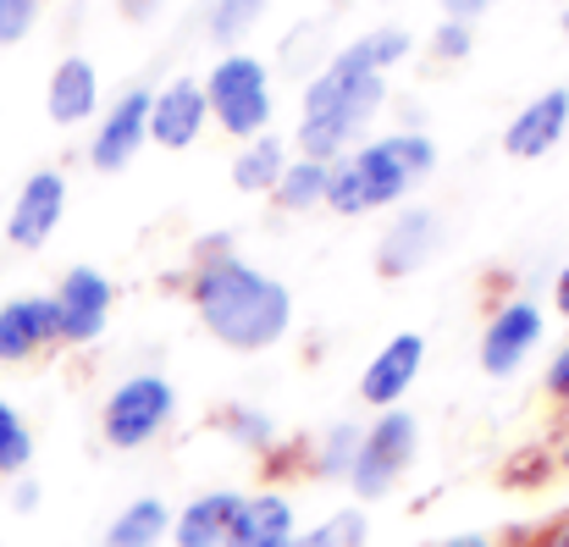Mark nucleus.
<instances>
[{
	"label": "nucleus",
	"instance_id": "obj_1",
	"mask_svg": "<svg viewBox=\"0 0 569 547\" xmlns=\"http://www.w3.org/2000/svg\"><path fill=\"white\" fill-rule=\"evenodd\" d=\"M409 56V33L403 28H381L355 39L349 50H338L327 61V72L305 89V122H299V156L332 167L343 156V145L371 122L387 100L381 72L398 67Z\"/></svg>",
	"mask_w": 569,
	"mask_h": 547
},
{
	"label": "nucleus",
	"instance_id": "obj_2",
	"mask_svg": "<svg viewBox=\"0 0 569 547\" xmlns=\"http://www.w3.org/2000/svg\"><path fill=\"white\" fill-rule=\"evenodd\" d=\"M189 299L204 321V332L216 344L238 349V355H260V349L282 344L288 327H293V294L238 255L199 260L189 277Z\"/></svg>",
	"mask_w": 569,
	"mask_h": 547
},
{
	"label": "nucleus",
	"instance_id": "obj_3",
	"mask_svg": "<svg viewBox=\"0 0 569 547\" xmlns=\"http://www.w3.org/2000/svg\"><path fill=\"white\" fill-rule=\"evenodd\" d=\"M431 167H437V145L426 133H387V139H371L366 150L338 156L327 167V199L321 205H332L338 216L398 205Z\"/></svg>",
	"mask_w": 569,
	"mask_h": 547
},
{
	"label": "nucleus",
	"instance_id": "obj_4",
	"mask_svg": "<svg viewBox=\"0 0 569 547\" xmlns=\"http://www.w3.org/2000/svg\"><path fill=\"white\" fill-rule=\"evenodd\" d=\"M204 106L232 139H243V145L260 139L266 122H271V72H266V61H254L243 50L221 56L204 78Z\"/></svg>",
	"mask_w": 569,
	"mask_h": 547
},
{
	"label": "nucleus",
	"instance_id": "obj_5",
	"mask_svg": "<svg viewBox=\"0 0 569 547\" xmlns=\"http://www.w3.org/2000/svg\"><path fill=\"white\" fill-rule=\"evenodd\" d=\"M178 415V387L156 370H139L128 381L111 387L106 409H100V437L117 448V454H133L144 442H156Z\"/></svg>",
	"mask_w": 569,
	"mask_h": 547
},
{
	"label": "nucleus",
	"instance_id": "obj_6",
	"mask_svg": "<svg viewBox=\"0 0 569 547\" xmlns=\"http://www.w3.org/2000/svg\"><path fill=\"white\" fill-rule=\"evenodd\" d=\"M415 454H420V420H415L409 409H381L377 420L366 426L360 459H355V470H349L355 498H360V504L387 498V493L403 481V470L415 465Z\"/></svg>",
	"mask_w": 569,
	"mask_h": 547
},
{
	"label": "nucleus",
	"instance_id": "obj_7",
	"mask_svg": "<svg viewBox=\"0 0 569 547\" xmlns=\"http://www.w3.org/2000/svg\"><path fill=\"white\" fill-rule=\"evenodd\" d=\"M50 299H56L61 344H94V338H106V327H111V305H117V288H111L106 271H94V266H72Z\"/></svg>",
	"mask_w": 569,
	"mask_h": 547
},
{
	"label": "nucleus",
	"instance_id": "obj_8",
	"mask_svg": "<svg viewBox=\"0 0 569 547\" xmlns=\"http://www.w3.org/2000/svg\"><path fill=\"white\" fill-rule=\"evenodd\" d=\"M542 332H548V316H542V305H531V299H509L492 321H487V332H481V370L487 376H515L520 365L531 360V349L542 344Z\"/></svg>",
	"mask_w": 569,
	"mask_h": 547
},
{
	"label": "nucleus",
	"instance_id": "obj_9",
	"mask_svg": "<svg viewBox=\"0 0 569 547\" xmlns=\"http://www.w3.org/2000/svg\"><path fill=\"white\" fill-rule=\"evenodd\" d=\"M61 210H67V178L61 172H33L11 199L6 238L17 249H44L56 238V227H61Z\"/></svg>",
	"mask_w": 569,
	"mask_h": 547
},
{
	"label": "nucleus",
	"instance_id": "obj_10",
	"mask_svg": "<svg viewBox=\"0 0 569 547\" xmlns=\"http://www.w3.org/2000/svg\"><path fill=\"white\" fill-rule=\"evenodd\" d=\"M420 360H426V338L420 332H398V338H387L371 365L360 370V398L371 404V409H398V398L415 387V376H420Z\"/></svg>",
	"mask_w": 569,
	"mask_h": 547
},
{
	"label": "nucleus",
	"instance_id": "obj_11",
	"mask_svg": "<svg viewBox=\"0 0 569 547\" xmlns=\"http://www.w3.org/2000/svg\"><path fill=\"white\" fill-rule=\"evenodd\" d=\"M50 344H61L56 299H44V294H22V299H6V305H0V365L33 360V355L50 349Z\"/></svg>",
	"mask_w": 569,
	"mask_h": 547
},
{
	"label": "nucleus",
	"instance_id": "obj_12",
	"mask_svg": "<svg viewBox=\"0 0 569 547\" xmlns=\"http://www.w3.org/2000/svg\"><path fill=\"white\" fill-rule=\"evenodd\" d=\"M144 139H150V89H128V95L106 111V122H100V133H94V145H89V161H94L100 172H122V167L139 156Z\"/></svg>",
	"mask_w": 569,
	"mask_h": 547
},
{
	"label": "nucleus",
	"instance_id": "obj_13",
	"mask_svg": "<svg viewBox=\"0 0 569 547\" xmlns=\"http://www.w3.org/2000/svg\"><path fill=\"white\" fill-rule=\"evenodd\" d=\"M204 117H210L204 83H193V78H178V83L150 95V139L167 145V150H189L204 128Z\"/></svg>",
	"mask_w": 569,
	"mask_h": 547
},
{
	"label": "nucleus",
	"instance_id": "obj_14",
	"mask_svg": "<svg viewBox=\"0 0 569 547\" xmlns=\"http://www.w3.org/2000/svg\"><path fill=\"white\" fill-rule=\"evenodd\" d=\"M569 128V89H548V95H537L509 128H503V150L515 156V161H537V156H548L559 139H565Z\"/></svg>",
	"mask_w": 569,
	"mask_h": 547
},
{
	"label": "nucleus",
	"instance_id": "obj_15",
	"mask_svg": "<svg viewBox=\"0 0 569 547\" xmlns=\"http://www.w3.org/2000/svg\"><path fill=\"white\" fill-rule=\"evenodd\" d=\"M243 509V493L232 487H216V493H199L193 504H183L172 515V543L178 547H227V531Z\"/></svg>",
	"mask_w": 569,
	"mask_h": 547
},
{
	"label": "nucleus",
	"instance_id": "obj_16",
	"mask_svg": "<svg viewBox=\"0 0 569 547\" xmlns=\"http://www.w3.org/2000/svg\"><path fill=\"white\" fill-rule=\"evenodd\" d=\"M94 106H100V72H94V61H89V56H67V61L50 72V89H44L50 122L78 128V122L94 117Z\"/></svg>",
	"mask_w": 569,
	"mask_h": 547
},
{
	"label": "nucleus",
	"instance_id": "obj_17",
	"mask_svg": "<svg viewBox=\"0 0 569 547\" xmlns=\"http://www.w3.org/2000/svg\"><path fill=\"white\" fill-rule=\"evenodd\" d=\"M293 537H299L293 504L282 493H254V498H243V509L227 531V547H288Z\"/></svg>",
	"mask_w": 569,
	"mask_h": 547
},
{
	"label": "nucleus",
	"instance_id": "obj_18",
	"mask_svg": "<svg viewBox=\"0 0 569 547\" xmlns=\"http://www.w3.org/2000/svg\"><path fill=\"white\" fill-rule=\"evenodd\" d=\"M437 238H442V227H437L431 210H403V216L387 227V238H381V260H377L381 277H409V271H420V266L431 260Z\"/></svg>",
	"mask_w": 569,
	"mask_h": 547
},
{
	"label": "nucleus",
	"instance_id": "obj_19",
	"mask_svg": "<svg viewBox=\"0 0 569 547\" xmlns=\"http://www.w3.org/2000/svg\"><path fill=\"white\" fill-rule=\"evenodd\" d=\"M167 531H172V509H167L161 498H133V504L111 520L106 547H161Z\"/></svg>",
	"mask_w": 569,
	"mask_h": 547
},
{
	"label": "nucleus",
	"instance_id": "obj_20",
	"mask_svg": "<svg viewBox=\"0 0 569 547\" xmlns=\"http://www.w3.org/2000/svg\"><path fill=\"white\" fill-rule=\"evenodd\" d=\"M282 172H288V150H282L277 133L249 139V145L238 150V161H232V182H238L243 193H271Z\"/></svg>",
	"mask_w": 569,
	"mask_h": 547
},
{
	"label": "nucleus",
	"instance_id": "obj_21",
	"mask_svg": "<svg viewBox=\"0 0 569 547\" xmlns=\"http://www.w3.org/2000/svg\"><path fill=\"white\" fill-rule=\"evenodd\" d=\"M360 426H332L321 442H316V454H310V470L321 476V481H349V470H355V459H360Z\"/></svg>",
	"mask_w": 569,
	"mask_h": 547
},
{
	"label": "nucleus",
	"instance_id": "obj_22",
	"mask_svg": "<svg viewBox=\"0 0 569 547\" xmlns=\"http://www.w3.org/2000/svg\"><path fill=\"white\" fill-rule=\"evenodd\" d=\"M271 199L282 205V210H310V205H321L327 199V167L321 161H288V172L277 178V188H271Z\"/></svg>",
	"mask_w": 569,
	"mask_h": 547
},
{
	"label": "nucleus",
	"instance_id": "obj_23",
	"mask_svg": "<svg viewBox=\"0 0 569 547\" xmlns=\"http://www.w3.org/2000/svg\"><path fill=\"white\" fill-rule=\"evenodd\" d=\"M33 465V431H28V420L0 398V476H22Z\"/></svg>",
	"mask_w": 569,
	"mask_h": 547
},
{
	"label": "nucleus",
	"instance_id": "obj_24",
	"mask_svg": "<svg viewBox=\"0 0 569 547\" xmlns=\"http://www.w3.org/2000/svg\"><path fill=\"white\" fill-rule=\"evenodd\" d=\"M260 17H266V0H216V6H210V39L232 44V39H243Z\"/></svg>",
	"mask_w": 569,
	"mask_h": 547
},
{
	"label": "nucleus",
	"instance_id": "obj_25",
	"mask_svg": "<svg viewBox=\"0 0 569 547\" xmlns=\"http://www.w3.org/2000/svg\"><path fill=\"white\" fill-rule=\"evenodd\" d=\"M288 547H366V515H360V509H343V515H332L327 526L293 537Z\"/></svg>",
	"mask_w": 569,
	"mask_h": 547
},
{
	"label": "nucleus",
	"instance_id": "obj_26",
	"mask_svg": "<svg viewBox=\"0 0 569 547\" xmlns=\"http://www.w3.org/2000/svg\"><path fill=\"white\" fill-rule=\"evenodd\" d=\"M227 431H232V437H238L243 448H266V442H271V415L232 404V409H227Z\"/></svg>",
	"mask_w": 569,
	"mask_h": 547
},
{
	"label": "nucleus",
	"instance_id": "obj_27",
	"mask_svg": "<svg viewBox=\"0 0 569 547\" xmlns=\"http://www.w3.org/2000/svg\"><path fill=\"white\" fill-rule=\"evenodd\" d=\"M39 17V0H0V44H17Z\"/></svg>",
	"mask_w": 569,
	"mask_h": 547
},
{
	"label": "nucleus",
	"instance_id": "obj_28",
	"mask_svg": "<svg viewBox=\"0 0 569 547\" xmlns=\"http://www.w3.org/2000/svg\"><path fill=\"white\" fill-rule=\"evenodd\" d=\"M437 56H448V61L470 56V22H448V28L437 33Z\"/></svg>",
	"mask_w": 569,
	"mask_h": 547
},
{
	"label": "nucleus",
	"instance_id": "obj_29",
	"mask_svg": "<svg viewBox=\"0 0 569 547\" xmlns=\"http://www.w3.org/2000/svg\"><path fill=\"white\" fill-rule=\"evenodd\" d=\"M548 392H553L559 404H569V344L553 355V365H548Z\"/></svg>",
	"mask_w": 569,
	"mask_h": 547
},
{
	"label": "nucleus",
	"instance_id": "obj_30",
	"mask_svg": "<svg viewBox=\"0 0 569 547\" xmlns=\"http://www.w3.org/2000/svg\"><path fill=\"white\" fill-rule=\"evenodd\" d=\"M492 0H442V11H448V22H476L481 11H487Z\"/></svg>",
	"mask_w": 569,
	"mask_h": 547
},
{
	"label": "nucleus",
	"instance_id": "obj_31",
	"mask_svg": "<svg viewBox=\"0 0 569 547\" xmlns=\"http://www.w3.org/2000/svg\"><path fill=\"white\" fill-rule=\"evenodd\" d=\"M442 547H492V537L487 531H459V537H448Z\"/></svg>",
	"mask_w": 569,
	"mask_h": 547
},
{
	"label": "nucleus",
	"instance_id": "obj_32",
	"mask_svg": "<svg viewBox=\"0 0 569 547\" xmlns=\"http://www.w3.org/2000/svg\"><path fill=\"white\" fill-rule=\"evenodd\" d=\"M161 0H122V17H133V22H144L150 11H156Z\"/></svg>",
	"mask_w": 569,
	"mask_h": 547
},
{
	"label": "nucleus",
	"instance_id": "obj_33",
	"mask_svg": "<svg viewBox=\"0 0 569 547\" xmlns=\"http://www.w3.org/2000/svg\"><path fill=\"white\" fill-rule=\"evenodd\" d=\"M542 547H569V520H559V526L542 537Z\"/></svg>",
	"mask_w": 569,
	"mask_h": 547
},
{
	"label": "nucleus",
	"instance_id": "obj_34",
	"mask_svg": "<svg viewBox=\"0 0 569 547\" xmlns=\"http://www.w3.org/2000/svg\"><path fill=\"white\" fill-rule=\"evenodd\" d=\"M33 504H39V487L22 481V487H17V509H33Z\"/></svg>",
	"mask_w": 569,
	"mask_h": 547
},
{
	"label": "nucleus",
	"instance_id": "obj_35",
	"mask_svg": "<svg viewBox=\"0 0 569 547\" xmlns=\"http://www.w3.org/2000/svg\"><path fill=\"white\" fill-rule=\"evenodd\" d=\"M553 299H559V310H565V316H569V266H565V271H559V288H553Z\"/></svg>",
	"mask_w": 569,
	"mask_h": 547
},
{
	"label": "nucleus",
	"instance_id": "obj_36",
	"mask_svg": "<svg viewBox=\"0 0 569 547\" xmlns=\"http://www.w3.org/2000/svg\"><path fill=\"white\" fill-rule=\"evenodd\" d=\"M559 470H569V431H565V442H559Z\"/></svg>",
	"mask_w": 569,
	"mask_h": 547
},
{
	"label": "nucleus",
	"instance_id": "obj_37",
	"mask_svg": "<svg viewBox=\"0 0 569 547\" xmlns=\"http://www.w3.org/2000/svg\"><path fill=\"white\" fill-rule=\"evenodd\" d=\"M565 28H569V6H565Z\"/></svg>",
	"mask_w": 569,
	"mask_h": 547
}]
</instances>
